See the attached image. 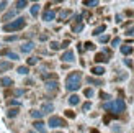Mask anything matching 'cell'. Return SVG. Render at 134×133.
Here are the masks:
<instances>
[{
  "instance_id": "37",
  "label": "cell",
  "mask_w": 134,
  "mask_h": 133,
  "mask_svg": "<svg viewBox=\"0 0 134 133\" xmlns=\"http://www.w3.org/2000/svg\"><path fill=\"white\" fill-rule=\"evenodd\" d=\"M7 8V2H0V12Z\"/></svg>"
},
{
  "instance_id": "19",
  "label": "cell",
  "mask_w": 134,
  "mask_h": 133,
  "mask_svg": "<svg viewBox=\"0 0 134 133\" xmlns=\"http://www.w3.org/2000/svg\"><path fill=\"white\" fill-rule=\"evenodd\" d=\"M7 105H13V107H20V100H16V99H10V100H7Z\"/></svg>"
},
{
  "instance_id": "17",
  "label": "cell",
  "mask_w": 134,
  "mask_h": 133,
  "mask_svg": "<svg viewBox=\"0 0 134 133\" xmlns=\"http://www.w3.org/2000/svg\"><path fill=\"white\" fill-rule=\"evenodd\" d=\"M70 13H72L70 10H62L61 13H59V20H62V22H64V20H65L67 17H69V15H70Z\"/></svg>"
},
{
  "instance_id": "4",
  "label": "cell",
  "mask_w": 134,
  "mask_h": 133,
  "mask_svg": "<svg viewBox=\"0 0 134 133\" xmlns=\"http://www.w3.org/2000/svg\"><path fill=\"white\" fill-rule=\"evenodd\" d=\"M48 125L51 128H64V127H67V122L64 120V118H61V117H51Z\"/></svg>"
},
{
  "instance_id": "40",
  "label": "cell",
  "mask_w": 134,
  "mask_h": 133,
  "mask_svg": "<svg viewBox=\"0 0 134 133\" xmlns=\"http://www.w3.org/2000/svg\"><path fill=\"white\" fill-rule=\"evenodd\" d=\"M124 63L128 64V66H132V61H131V59H124Z\"/></svg>"
},
{
  "instance_id": "34",
  "label": "cell",
  "mask_w": 134,
  "mask_h": 133,
  "mask_svg": "<svg viewBox=\"0 0 134 133\" xmlns=\"http://www.w3.org/2000/svg\"><path fill=\"white\" fill-rule=\"evenodd\" d=\"M15 39H18V36H7V38H5V41H8V43H10V41H15Z\"/></svg>"
},
{
  "instance_id": "16",
  "label": "cell",
  "mask_w": 134,
  "mask_h": 133,
  "mask_svg": "<svg viewBox=\"0 0 134 133\" xmlns=\"http://www.w3.org/2000/svg\"><path fill=\"white\" fill-rule=\"evenodd\" d=\"M31 115H33V118H36V120H41L44 114H43L41 110H33V112H31Z\"/></svg>"
},
{
  "instance_id": "27",
  "label": "cell",
  "mask_w": 134,
  "mask_h": 133,
  "mask_svg": "<svg viewBox=\"0 0 134 133\" xmlns=\"http://www.w3.org/2000/svg\"><path fill=\"white\" fill-rule=\"evenodd\" d=\"M83 5H87V7H97V5H98V0H92V2H83Z\"/></svg>"
},
{
  "instance_id": "32",
  "label": "cell",
  "mask_w": 134,
  "mask_h": 133,
  "mask_svg": "<svg viewBox=\"0 0 134 133\" xmlns=\"http://www.w3.org/2000/svg\"><path fill=\"white\" fill-rule=\"evenodd\" d=\"M119 43H121V39H119V38H115V39L111 41V46H118Z\"/></svg>"
},
{
  "instance_id": "30",
  "label": "cell",
  "mask_w": 134,
  "mask_h": 133,
  "mask_svg": "<svg viewBox=\"0 0 134 133\" xmlns=\"http://www.w3.org/2000/svg\"><path fill=\"white\" fill-rule=\"evenodd\" d=\"M90 107H92V104H90V102H85L82 109H83V112H87V110H90Z\"/></svg>"
},
{
  "instance_id": "12",
  "label": "cell",
  "mask_w": 134,
  "mask_h": 133,
  "mask_svg": "<svg viewBox=\"0 0 134 133\" xmlns=\"http://www.w3.org/2000/svg\"><path fill=\"white\" fill-rule=\"evenodd\" d=\"M52 110H54V105H52L51 102H48V104H44L43 105V114H49V112H52Z\"/></svg>"
},
{
  "instance_id": "14",
  "label": "cell",
  "mask_w": 134,
  "mask_h": 133,
  "mask_svg": "<svg viewBox=\"0 0 134 133\" xmlns=\"http://www.w3.org/2000/svg\"><path fill=\"white\" fill-rule=\"evenodd\" d=\"M79 102H80V97H79V95L74 94V95H70V97H69V104H70V105H77Z\"/></svg>"
},
{
  "instance_id": "41",
  "label": "cell",
  "mask_w": 134,
  "mask_h": 133,
  "mask_svg": "<svg viewBox=\"0 0 134 133\" xmlns=\"http://www.w3.org/2000/svg\"><path fill=\"white\" fill-rule=\"evenodd\" d=\"M100 95H102V99H110V95H108V94H103V92H102Z\"/></svg>"
},
{
  "instance_id": "28",
  "label": "cell",
  "mask_w": 134,
  "mask_h": 133,
  "mask_svg": "<svg viewBox=\"0 0 134 133\" xmlns=\"http://www.w3.org/2000/svg\"><path fill=\"white\" fill-rule=\"evenodd\" d=\"M38 63V58H28V66H35Z\"/></svg>"
},
{
  "instance_id": "31",
  "label": "cell",
  "mask_w": 134,
  "mask_h": 133,
  "mask_svg": "<svg viewBox=\"0 0 134 133\" xmlns=\"http://www.w3.org/2000/svg\"><path fill=\"white\" fill-rule=\"evenodd\" d=\"M85 48H87V49H95V44L88 41V43H85Z\"/></svg>"
},
{
  "instance_id": "33",
  "label": "cell",
  "mask_w": 134,
  "mask_h": 133,
  "mask_svg": "<svg viewBox=\"0 0 134 133\" xmlns=\"http://www.w3.org/2000/svg\"><path fill=\"white\" fill-rule=\"evenodd\" d=\"M83 94H85L87 97H92V95H93V90H92V89H85V92H83Z\"/></svg>"
},
{
  "instance_id": "26",
  "label": "cell",
  "mask_w": 134,
  "mask_h": 133,
  "mask_svg": "<svg viewBox=\"0 0 134 133\" xmlns=\"http://www.w3.org/2000/svg\"><path fill=\"white\" fill-rule=\"evenodd\" d=\"M18 72H20V74H28V68H26V66H20Z\"/></svg>"
},
{
  "instance_id": "8",
  "label": "cell",
  "mask_w": 134,
  "mask_h": 133,
  "mask_svg": "<svg viewBox=\"0 0 134 133\" xmlns=\"http://www.w3.org/2000/svg\"><path fill=\"white\" fill-rule=\"evenodd\" d=\"M33 127H35L39 133H46V127H44V123H43L41 120H36L35 123H33Z\"/></svg>"
},
{
  "instance_id": "7",
  "label": "cell",
  "mask_w": 134,
  "mask_h": 133,
  "mask_svg": "<svg viewBox=\"0 0 134 133\" xmlns=\"http://www.w3.org/2000/svg\"><path fill=\"white\" fill-rule=\"evenodd\" d=\"M95 61L97 63H108V54L106 53H98L95 56Z\"/></svg>"
},
{
  "instance_id": "29",
  "label": "cell",
  "mask_w": 134,
  "mask_h": 133,
  "mask_svg": "<svg viewBox=\"0 0 134 133\" xmlns=\"http://www.w3.org/2000/svg\"><path fill=\"white\" fill-rule=\"evenodd\" d=\"M51 48H52V49H59V48H61V44H59L57 41H52V43H51Z\"/></svg>"
},
{
  "instance_id": "11",
  "label": "cell",
  "mask_w": 134,
  "mask_h": 133,
  "mask_svg": "<svg viewBox=\"0 0 134 133\" xmlns=\"http://www.w3.org/2000/svg\"><path fill=\"white\" fill-rule=\"evenodd\" d=\"M92 72L95 76H103L105 74V69L102 68V66H95V68H92Z\"/></svg>"
},
{
  "instance_id": "39",
  "label": "cell",
  "mask_w": 134,
  "mask_h": 133,
  "mask_svg": "<svg viewBox=\"0 0 134 133\" xmlns=\"http://www.w3.org/2000/svg\"><path fill=\"white\" fill-rule=\"evenodd\" d=\"M108 36H100V41H102V43H106V41H108Z\"/></svg>"
},
{
  "instance_id": "36",
  "label": "cell",
  "mask_w": 134,
  "mask_h": 133,
  "mask_svg": "<svg viewBox=\"0 0 134 133\" xmlns=\"http://www.w3.org/2000/svg\"><path fill=\"white\" fill-rule=\"evenodd\" d=\"M65 115L69 117V118H74V117H75V114H74V112H70V110H67V112H65Z\"/></svg>"
},
{
  "instance_id": "13",
  "label": "cell",
  "mask_w": 134,
  "mask_h": 133,
  "mask_svg": "<svg viewBox=\"0 0 134 133\" xmlns=\"http://www.w3.org/2000/svg\"><path fill=\"white\" fill-rule=\"evenodd\" d=\"M0 84L5 85V87H10V85H13V81L10 77H2V79H0Z\"/></svg>"
},
{
  "instance_id": "9",
  "label": "cell",
  "mask_w": 134,
  "mask_h": 133,
  "mask_svg": "<svg viewBox=\"0 0 134 133\" xmlns=\"http://www.w3.org/2000/svg\"><path fill=\"white\" fill-rule=\"evenodd\" d=\"M57 87H59V82H57V81H52V82H46V89H48V90H51V92H54Z\"/></svg>"
},
{
  "instance_id": "35",
  "label": "cell",
  "mask_w": 134,
  "mask_h": 133,
  "mask_svg": "<svg viewBox=\"0 0 134 133\" xmlns=\"http://www.w3.org/2000/svg\"><path fill=\"white\" fill-rule=\"evenodd\" d=\"M12 68V63H3L2 64V69H10Z\"/></svg>"
},
{
  "instance_id": "3",
  "label": "cell",
  "mask_w": 134,
  "mask_h": 133,
  "mask_svg": "<svg viewBox=\"0 0 134 133\" xmlns=\"http://www.w3.org/2000/svg\"><path fill=\"white\" fill-rule=\"evenodd\" d=\"M26 25V22H25V18H16V20H13V22H10V23H5L3 25V30L5 31H18V30H21L23 26Z\"/></svg>"
},
{
  "instance_id": "20",
  "label": "cell",
  "mask_w": 134,
  "mask_h": 133,
  "mask_svg": "<svg viewBox=\"0 0 134 133\" xmlns=\"http://www.w3.org/2000/svg\"><path fill=\"white\" fill-rule=\"evenodd\" d=\"M26 5H28V2H26V0H18V2H16V8L21 10V8H25Z\"/></svg>"
},
{
  "instance_id": "18",
  "label": "cell",
  "mask_w": 134,
  "mask_h": 133,
  "mask_svg": "<svg viewBox=\"0 0 134 133\" xmlns=\"http://www.w3.org/2000/svg\"><path fill=\"white\" fill-rule=\"evenodd\" d=\"M106 30V26L105 25H102V26H98V28H95V30H93V35H95V36H98V35H102V33Z\"/></svg>"
},
{
  "instance_id": "1",
  "label": "cell",
  "mask_w": 134,
  "mask_h": 133,
  "mask_svg": "<svg viewBox=\"0 0 134 133\" xmlns=\"http://www.w3.org/2000/svg\"><path fill=\"white\" fill-rule=\"evenodd\" d=\"M80 81H82V74L80 72H72L65 79V89L70 90V92L80 89Z\"/></svg>"
},
{
  "instance_id": "10",
  "label": "cell",
  "mask_w": 134,
  "mask_h": 133,
  "mask_svg": "<svg viewBox=\"0 0 134 133\" xmlns=\"http://www.w3.org/2000/svg\"><path fill=\"white\" fill-rule=\"evenodd\" d=\"M33 48H35V44L28 41V43H25L21 46V53H30V51H33Z\"/></svg>"
},
{
  "instance_id": "15",
  "label": "cell",
  "mask_w": 134,
  "mask_h": 133,
  "mask_svg": "<svg viewBox=\"0 0 134 133\" xmlns=\"http://www.w3.org/2000/svg\"><path fill=\"white\" fill-rule=\"evenodd\" d=\"M121 53L128 56V54H131V53H132V48H131L129 44H124V46H121Z\"/></svg>"
},
{
  "instance_id": "22",
  "label": "cell",
  "mask_w": 134,
  "mask_h": 133,
  "mask_svg": "<svg viewBox=\"0 0 134 133\" xmlns=\"http://www.w3.org/2000/svg\"><path fill=\"white\" fill-rule=\"evenodd\" d=\"M38 12H39V5L35 3V5L31 7V15H33V17H36V15H38Z\"/></svg>"
},
{
  "instance_id": "25",
  "label": "cell",
  "mask_w": 134,
  "mask_h": 133,
  "mask_svg": "<svg viewBox=\"0 0 134 133\" xmlns=\"http://www.w3.org/2000/svg\"><path fill=\"white\" fill-rule=\"evenodd\" d=\"M87 82H88V84H97V85H102V82L97 81V79H93V77H87Z\"/></svg>"
},
{
  "instance_id": "5",
  "label": "cell",
  "mask_w": 134,
  "mask_h": 133,
  "mask_svg": "<svg viewBox=\"0 0 134 133\" xmlns=\"http://www.w3.org/2000/svg\"><path fill=\"white\" fill-rule=\"evenodd\" d=\"M61 59H62L64 63H72L74 59H75V56H74V51H65Z\"/></svg>"
},
{
  "instance_id": "21",
  "label": "cell",
  "mask_w": 134,
  "mask_h": 133,
  "mask_svg": "<svg viewBox=\"0 0 134 133\" xmlns=\"http://www.w3.org/2000/svg\"><path fill=\"white\" fill-rule=\"evenodd\" d=\"M18 112H20L18 109H10V110H8V114H7V115H8L10 118H13V117H16V115H18Z\"/></svg>"
},
{
  "instance_id": "2",
  "label": "cell",
  "mask_w": 134,
  "mask_h": 133,
  "mask_svg": "<svg viewBox=\"0 0 134 133\" xmlns=\"http://www.w3.org/2000/svg\"><path fill=\"white\" fill-rule=\"evenodd\" d=\"M103 109L108 110V112H115V114H121V112L126 110V104H124L123 99H116L113 102H106L103 105Z\"/></svg>"
},
{
  "instance_id": "6",
  "label": "cell",
  "mask_w": 134,
  "mask_h": 133,
  "mask_svg": "<svg viewBox=\"0 0 134 133\" xmlns=\"http://www.w3.org/2000/svg\"><path fill=\"white\" fill-rule=\"evenodd\" d=\"M56 18V12H52V10H46L43 13V20L44 22H51V20H54Z\"/></svg>"
},
{
  "instance_id": "42",
  "label": "cell",
  "mask_w": 134,
  "mask_h": 133,
  "mask_svg": "<svg viewBox=\"0 0 134 133\" xmlns=\"http://www.w3.org/2000/svg\"><path fill=\"white\" fill-rule=\"evenodd\" d=\"M128 35H131V36H134V28H132V30H128Z\"/></svg>"
},
{
  "instance_id": "23",
  "label": "cell",
  "mask_w": 134,
  "mask_h": 133,
  "mask_svg": "<svg viewBox=\"0 0 134 133\" xmlns=\"http://www.w3.org/2000/svg\"><path fill=\"white\" fill-rule=\"evenodd\" d=\"M15 13H16L15 10H10V12H7L5 15H3V20H10L12 17H15Z\"/></svg>"
},
{
  "instance_id": "24",
  "label": "cell",
  "mask_w": 134,
  "mask_h": 133,
  "mask_svg": "<svg viewBox=\"0 0 134 133\" xmlns=\"http://www.w3.org/2000/svg\"><path fill=\"white\" fill-rule=\"evenodd\" d=\"M5 56L10 58V59H18V54L16 53H12V51H5Z\"/></svg>"
},
{
  "instance_id": "38",
  "label": "cell",
  "mask_w": 134,
  "mask_h": 133,
  "mask_svg": "<svg viewBox=\"0 0 134 133\" xmlns=\"http://www.w3.org/2000/svg\"><path fill=\"white\" fill-rule=\"evenodd\" d=\"M83 28V25H77V26H74V31H80Z\"/></svg>"
}]
</instances>
